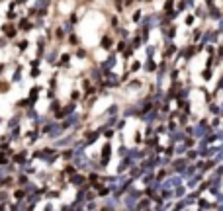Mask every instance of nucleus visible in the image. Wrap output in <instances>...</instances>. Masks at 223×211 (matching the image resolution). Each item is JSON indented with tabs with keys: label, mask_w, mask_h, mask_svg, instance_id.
Listing matches in <instances>:
<instances>
[{
	"label": "nucleus",
	"mask_w": 223,
	"mask_h": 211,
	"mask_svg": "<svg viewBox=\"0 0 223 211\" xmlns=\"http://www.w3.org/2000/svg\"><path fill=\"white\" fill-rule=\"evenodd\" d=\"M102 47H104V49H110V47H112V39H110V37H104V39H102Z\"/></svg>",
	"instance_id": "1"
},
{
	"label": "nucleus",
	"mask_w": 223,
	"mask_h": 211,
	"mask_svg": "<svg viewBox=\"0 0 223 211\" xmlns=\"http://www.w3.org/2000/svg\"><path fill=\"white\" fill-rule=\"evenodd\" d=\"M108 158H110V145H106V147H104V162L108 160Z\"/></svg>",
	"instance_id": "2"
},
{
	"label": "nucleus",
	"mask_w": 223,
	"mask_h": 211,
	"mask_svg": "<svg viewBox=\"0 0 223 211\" xmlns=\"http://www.w3.org/2000/svg\"><path fill=\"white\" fill-rule=\"evenodd\" d=\"M172 2H174V0H166V6H164V8H166V12H170V10H172Z\"/></svg>",
	"instance_id": "3"
},
{
	"label": "nucleus",
	"mask_w": 223,
	"mask_h": 211,
	"mask_svg": "<svg viewBox=\"0 0 223 211\" xmlns=\"http://www.w3.org/2000/svg\"><path fill=\"white\" fill-rule=\"evenodd\" d=\"M121 2H123V0H118V8H121Z\"/></svg>",
	"instance_id": "4"
},
{
	"label": "nucleus",
	"mask_w": 223,
	"mask_h": 211,
	"mask_svg": "<svg viewBox=\"0 0 223 211\" xmlns=\"http://www.w3.org/2000/svg\"><path fill=\"white\" fill-rule=\"evenodd\" d=\"M125 2H127V4H131V2H133V0H125Z\"/></svg>",
	"instance_id": "5"
}]
</instances>
